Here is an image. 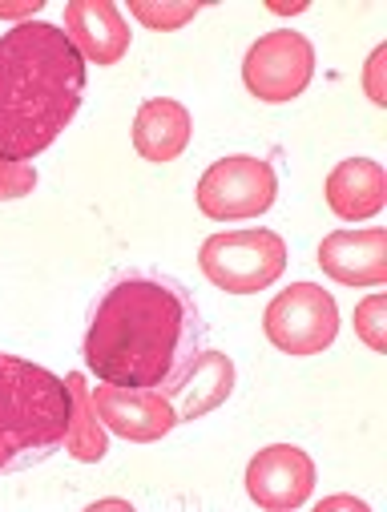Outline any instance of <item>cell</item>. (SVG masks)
Returning a JSON list of instances; mask_svg holds the SVG:
<instances>
[{"label": "cell", "mask_w": 387, "mask_h": 512, "mask_svg": "<svg viewBox=\"0 0 387 512\" xmlns=\"http://www.w3.org/2000/svg\"><path fill=\"white\" fill-rule=\"evenodd\" d=\"M85 61L49 21H21L0 37V158L33 162L77 117Z\"/></svg>", "instance_id": "cell-1"}, {"label": "cell", "mask_w": 387, "mask_h": 512, "mask_svg": "<svg viewBox=\"0 0 387 512\" xmlns=\"http://www.w3.org/2000/svg\"><path fill=\"white\" fill-rule=\"evenodd\" d=\"M190 307L170 283L121 279L97 303L85 363L113 388H162L190 359Z\"/></svg>", "instance_id": "cell-2"}, {"label": "cell", "mask_w": 387, "mask_h": 512, "mask_svg": "<svg viewBox=\"0 0 387 512\" xmlns=\"http://www.w3.org/2000/svg\"><path fill=\"white\" fill-rule=\"evenodd\" d=\"M69 424V383L21 355L0 351V472L53 456Z\"/></svg>", "instance_id": "cell-3"}, {"label": "cell", "mask_w": 387, "mask_h": 512, "mask_svg": "<svg viewBox=\"0 0 387 512\" xmlns=\"http://www.w3.org/2000/svg\"><path fill=\"white\" fill-rule=\"evenodd\" d=\"M202 275L226 295H254L279 283L287 271V242L275 230L250 226V230H222L202 242Z\"/></svg>", "instance_id": "cell-4"}, {"label": "cell", "mask_w": 387, "mask_h": 512, "mask_svg": "<svg viewBox=\"0 0 387 512\" xmlns=\"http://www.w3.org/2000/svg\"><path fill=\"white\" fill-rule=\"evenodd\" d=\"M279 178L271 162L254 154H230L218 158L202 178H198V210L214 222H238V218H258L275 206Z\"/></svg>", "instance_id": "cell-5"}, {"label": "cell", "mask_w": 387, "mask_h": 512, "mask_svg": "<svg viewBox=\"0 0 387 512\" xmlns=\"http://www.w3.org/2000/svg\"><path fill=\"white\" fill-rule=\"evenodd\" d=\"M263 327H267V339L295 359L323 355L339 335V307L331 291H323L319 283H291L267 307Z\"/></svg>", "instance_id": "cell-6"}, {"label": "cell", "mask_w": 387, "mask_h": 512, "mask_svg": "<svg viewBox=\"0 0 387 512\" xmlns=\"http://www.w3.org/2000/svg\"><path fill=\"white\" fill-rule=\"evenodd\" d=\"M311 77H315V45L295 29H275L258 37L242 61L246 89L267 105L295 101L311 85Z\"/></svg>", "instance_id": "cell-7"}, {"label": "cell", "mask_w": 387, "mask_h": 512, "mask_svg": "<svg viewBox=\"0 0 387 512\" xmlns=\"http://www.w3.org/2000/svg\"><path fill=\"white\" fill-rule=\"evenodd\" d=\"M89 400L109 432L134 444H154L170 436L178 424L162 388H113V383H101V388H89Z\"/></svg>", "instance_id": "cell-8"}, {"label": "cell", "mask_w": 387, "mask_h": 512, "mask_svg": "<svg viewBox=\"0 0 387 512\" xmlns=\"http://www.w3.org/2000/svg\"><path fill=\"white\" fill-rule=\"evenodd\" d=\"M315 488V460L295 444H271L246 464V492L258 508H303Z\"/></svg>", "instance_id": "cell-9"}, {"label": "cell", "mask_w": 387, "mask_h": 512, "mask_svg": "<svg viewBox=\"0 0 387 512\" xmlns=\"http://www.w3.org/2000/svg\"><path fill=\"white\" fill-rule=\"evenodd\" d=\"M162 392L178 416V424H190V420H202L206 412L222 408L234 392V359L222 355V351H202V355H190L166 383Z\"/></svg>", "instance_id": "cell-10"}, {"label": "cell", "mask_w": 387, "mask_h": 512, "mask_svg": "<svg viewBox=\"0 0 387 512\" xmlns=\"http://www.w3.org/2000/svg\"><path fill=\"white\" fill-rule=\"evenodd\" d=\"M319 267L343 287L387 283V230H335L319 242Z\"/></svg>", "instance_id": "cell-11"}, {"label": "cell", "mask_w": 387, "mask_h": 512, "mask_svg": "<svg viewBox=\"0 0 387 512\" xmlns=\"http://www.w3.org/2000/svg\"><path fill=\"white\" fill-rule=\"evenodd\" d=\"M65 37L85 65H117L129 53V25L109 0H73L65 5Z\"/></svg>", "instance_id": "cell-12"}, {"label": "cell", "mask_w": 387, "mask_h": 512, "mask_svg": "<svg viewBox=\"0 0 387 512\" xmlns=\"http://www.w3.org/2000/svg\"><path fill=\"white\" fill-rule=\"evenodd\" d=\"M327 206L343 218V222H363L375 218L387 202V174L379 162L371 158H347L327 174Z\"/></svg>", "instance_id": "cell-13"}, {"label": "cell", "mask_w": 387, "mask_h": 512, "mask_svg": "<svg viewBox=\"0 0 387 512\" xmlns=\"http://www.w3.org/2000/svg\"><path fill=\"white\" fill-rule=\"evenodd\" d=\"M190 109L174 97H150L142 101L138 117H134V150L154 162V166H166L174 162L186 146H190Z\"/></svg>", "instance_id": "cell-14"}, {"label": "cell", "mask_w": 387, "mask_h": 512, "mask_svg": "<svg viewBox=\"0 0 387 512\" xmlns=\"http://www.w3.org/2000/svg\"><path fill=\"white\" fill-rule=\"evenodd\" d=\"M69 383V424H65V452L77 460V464H97L105 460L109 452V436H105V424L97 420L93 412V400H89V388H85V375L73 371L65 375Z\"/></svg>", "instance_id": "cell-15"}, {"label": "cell", "mask_w": 387, "mask_h": 512, "mask_svg": "<svg viewBox=\"0 0 387 512\" xmlns=\"http://www.w3.org/2000/svg\"><path fill=\"white\" fill-rule=\"evenodd\" d=\"M129 13L154 33H174L190 25L202 13V5L198 0H129Z\"/></svg>", "instance_id": "cell-16"}, {"label": "cell", "mask_w": 387, "mask_h": 512, "mask_svg": "<svg viewBox=\"0 0 387 512\" xmlns=\"http://www.w3.org/2000/svg\"><path fill=\"white\" fill-rule=\"evenodd\" d=\"M355 335L375 351L383 355L387 351V295H367L359 307H355Z\"/></svg>", "instance_id": "cell-17"}, {"label": "cell", "mask_w": 387, "mask_h": 512, "mask_svg": "<svg viewBox=\"0 0 387 512\" xmlns=\"http://www.w3.org/2000/svg\"><path fill=\"white\" fill-rule=\"evenodd\" d=\"M33 186H37V170H33L29 162L0 158V202L25 198V194H33Z\"/></svg>", "instance_id": "cell-18"}, {"label": "cell", "mask_w": 387, "mask_h": 512, "mask_svg": "<svg viewBox=\"0 0 387 512\" xmlns=\"http://www.w3.org/2000/svg\"><path fill=\"white\" fill-rule=\"evenodd\" d=\"M383 61H387V49L379 45V49L371 53L367 69H363V85H367V97H371L375 105H387V89H383Z\"/></svg>", "instance_id": "cell-19"}, {"label": "cell", "mask_w": 387, "mask_h": 512, "mask_svg": "<svg viewBox=\"0 0 387 512\" xmlns=\"http://www.w3.org/2000/svg\"><path fill=\"white\" fill-rule=\"evenodd\" d=\"M41 13V0H21V5H0V17L5 21H21V17H37Z\"/></svg>", "instance_id": "cell-20"}, {"label": "cell", "mask_w": 387, "mask_h": 512, "mask_svg": "<svg viewBox=\"0 0 387 512\" xmlns=\"http://www.w3.org/2000/svg\"><path fill=\"white\" fill-rule=\"evenodd\" d=\"M331 508H367L363 500H355V496H331V500H323L319 504V512H331Z\"/></svg>", "instance_id": "cell-21"}, {"label": "cell", "mask_w": 387, "mask_h": 512, "mask_svg": "<svg viewBox=\"0 0 387 512\" xmlns=\"http://www.w3.org/2000/svg\"><path fill=\"white\" fill-rule=\"evenodd\" d=\"M307 5H271V13H303Z\"/></svg>", "instance_id": "cell-22"}]
</instances>
